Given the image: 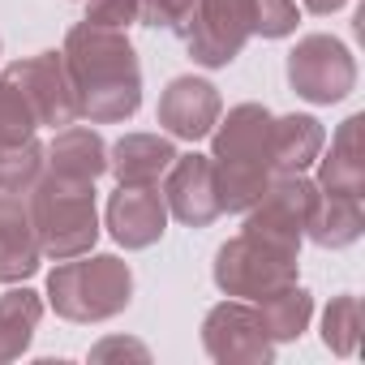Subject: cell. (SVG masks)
Segmentation results:
<instances>
[{
	"instance_id": "7c38bea8",
	"label": "cell",
	"mask_w": 365,
	"mask_h": 365,
	"mask_svg": "<svg viewBox=\"0 0 365 365\" xmlns=\"http://www.w3.org/2000/svg\"><path fill=\"white\" fill-rule=\"evenodd\" d=\"M220 116H224L220 86L207 82V78H194V73L172 78L163 86V95H159V108H155V120L163 125V133L180 138V142L211 138V129H215Z\"/></svg>"
},
{
	"instance_id": "6da1fadb",
	"label": "cell",
	"mask_w": 365,
	"mask_h": 365,
	"mask_svg": "<svg viewBox=\"0 0 365 365\" xmlns=\"http://www.w3.org/2000/svg\"><path fill=\"white\" fill-rule=\"evenodd\" d=\"M65 69L78 95V116L91 125H120L142 108V65L125 31L78 22L65 35Z\"/></svg>"
},
{
	"instance_id": "30bf717a",
	"label": "cell",
	"mask_w": 365,
	"mask_h": 365,
	"mask_svg": "<svg viewBox=\"0 0 365 365\" xmlns=\"http://www.w3.org/2000/svg\"><path fill=\"white\" fill-rule=\"evenodd\" d=\"M22 99L31 103L35 120L48 125V129H65L78 116V95H73V82H69V69H65V56L61 52H39V56H26V61H14L5 65V73Z\"/></svg>"
},
{
	"instance_id": "9c48e42d",
	"label": "cell",
	"mask_w": 365,
	"mask_h": 365,
	"mask_svg": "<svg viewBox=\"0 0 365 365\" xmlns=\"http://www.w3.org/2000/svg\"><path fill=\"white\" fill-rule=\"evenodd\" d=\"M202 348L220 365H271L275 344L258 318V309L241 297H228L202 318Z\"/></svg>"
},
{
	"instance_id": "ac0fdd59",
	"label": "cell",
	"mask_w": 365,
	"mask_h": 365,
	"mask_svg": "<svg viewBox=\"0 0 365 365\" xmlns=\"http://www.w3.org/2000/svg\"><path fill=\"white\" fill-rule=\"evenodd\" d=\"M361 232H365V202L356 194H327V190H318V202L309 211L305 237L318 250H348V245L361 241Z\"/></svg>"
},
{
	"instance_id": "4316f807",
	"label": "cell",
	"mask_w": 365,
	"mask_h": 365,
	"mask_svg": "<svg viewBox=\"0 0 365 365\" xmlns=\"http://www.w3.org/2000/svg\"><path fill=\"white\" fill-rule=\"evenodd\" d=\"M91 26H108V31H129L142 18V0H82Z\"/></svg>"
},
{
	"instance_id": "277c9868",
	"label": "cell",
	"mask_w": 365,
	"mask_h": 365,
	"mask_svg": "<svg viewBox=\"0 0 365 365\" xmlns=\"http://www.w3.org/2000/svg\"><path fill=\"white\" fill-rule=\"evenodd\" d=\"M133 301V271L116 254H78L52 267L48 275V305L65 322H108L125 314Z\"/></svg>"
},
{
	"instance_id": "ffe728a7",
	"label": "cell",
	"mask_w": 365,
	"mask_h": 365,
	"mask_svg": "<svg viewBox=\"0 0 365 365\" xmlns=\"http://www.w3.org/2000/svg\"><path fill=\"white\" fill-rule=\"evenodd\" d=\"M43 309H48V301H43L35 288H26V284H22V288L14 284L5 297H0V365L18 361V356L31 348Z\"/></svg>"
},
{
	"instance_id": "f1b7e54d",
	"label": "cell",
	"mask_w": 365,
	"mask_h": 365,
	"mask_svg": "<svg viewBox=\"0 0 365 365\" xmlns=\"http://www.w3.org/2000/svg\"><path fill=\"white\" fill-rule=\"evenodd\" d=\"M301 5H305L314 18H331V14H339V9L348 5V0H301Z\"/></svg>"
},
{
	"instance_id": "603a6c76",
	"label": "cell",
	"mask_w": 365,
	"mask_h": 365,
	"mask_svg": "<svg viewBox=\"0 0 365 365\" xmlns=\"http://www.w3.org/2000/svg\"><path fill=\"white\" fill-rule=\"evenodd\" d=\"M43 176V142L26 138L18 146H0V194H31Z\"/></svg>"
},
{
	"instance_id": "d6986e66",
	"label": "cell",
	"mask_w": 365,
	"mask_h": 365,
	"mask_svg": "<svg viewBox=\"0 0 365 365\" xmlns=\"http://www.w3.org/2000/svg\"><path fill=\"white\" fill-rule=\"evenodd\" d=\"M322 146H327V129H322L318 116L292 112V116H275L271 120V163H275V176L279 172L314 168Z\"/></svg>"
},
{
	"instance_id": "e0dca14e",
	"label": "cell",
	"mask_w": 365,
	"mask_h": 365,
	"mask_svg": "<svg viewBox=\"0 0 365 365\" xmlns=\"http://www.w3.org/2000/svg\"><path fill=\"white\" fill-rule=\"evenodd\" d=\"M43 168L69 180H99L108 172V142L99 138V129L73 120L43 146Z\"/></svg>"
},
{
	"instance_id": "2e32d148",
	"label": "cell",
	"mask_w": 365,
	"mask_h": 365,
	"mask_svg": "<svg viewBox=\"0 0 365 365\" xmlns=\"http://www.w3.org/2000/svg\"><path fill=\"white\" fill-rule=\"evenodd\" d=\"M361 129H365V116L352 112V116L331 133V150L322 146V155H318V180H314L318 190L365 198V150H361Z\"/></svg>"
},
{
	"instance_id": "d4e9b609",
	"label": "cell",
	"mask_w": 365,
	"mask_h": 365,
	"mask_svg": "<svg viewBox=\"0 0 365 365\" xmlns=\"http://www.w3.org/2000/svg\"><path fill=\"white\" fill-rule=\"evenodd\" d=\"M301 14L297 0H254V35L262 39H288L297 31Z\"/></svg>"
},
{
	"instance_id": "cb8c5ba5",
	"label": "cell",
	"mask_w": 365,
	"mask_h": 365,
	"mask_svg": "<svg viewBox=\"0 0 365 365\" xmlns=\"http://www.w3.org/2000/svg\"><path fill=\"white\" fill-rule=\"evenodd\" d=\"M39 120L31 112V103L22 99V91L9 82V78H0V146H18L26 138H35Z\"/></svg>"
},
{
	"instance_id": "8fae6325",
	"label": "cell",
	"mask_w": 365,
	"mask_h": 365,
	"mask_svg": "<svg viewBox=\"0 0 365 365\" xmlns=\"http://www.w3.org/2000/svg\"><path fill=\"white\" fill-rule=\"evenodd\" d=\"M159 194H163V207L176 224L185 228H211L224 207H220V190H215V168H211V155H176L172 168L163 172L159 180Z\"/></svg>"
},
{
	"instance_id": "7a4b0ae2",
	"label": "cell",
	"mask_w": 365,
	"mask_h": 365,
	"mask_svg": "<svg viewBox=\"0 0 365 365\" xmlns=\"http://www.w3.org/2000/svg\"><path fill=\"white\" fill-rule=\"evenodd\" d=\"M271 112L262 103H237L211 129V168L220 207L228 215H245L271 185Z\"/></svg>"
},
{
	"instance_id": "83f0119b",
	"label": "cell",
	"mask_w": 365,
	"mask_h": 365,
	"mask_svg": "<svg viewBox=\"0 0 365 365\" xmlns=\"http://www.w3.org/2000/svg\"><path fill=\"white\" fill-rule=\"evenodd\" d=\"M108 356H138V361H150V348L138 344V339H120V335H112V339H99V344L91 348V361H108Z\"/></svg>"
},
{
	"instance_id": "484cf974",
	"label": "cell",
	"mask_w": 365,
	"mask_h": 365,
	"mask_svg": "<svg viewBox=\"0 0 365 365\" xmlns=\"http://www.w3.org/2000/svg\"><path fill=\"white\" fill-rule=\"evenodd\" d=\"M198 0H142V26H155V31H176L185 35L190 26V14H194Z\"/></svg>"
},
{
	"instance_id": "3957f363",
	"label": "cell",
	"mask_w": 365,
	"mask_h": 365,
	"mask_svg": "<svg viewBox=\"0 0 365 365\" xmlns=\"http://www.w3.org/2000/svg\"><path fill=\"white\" fill-rule=\"evenodd\" d=\"M31 224L39 237L43 258L65 262L78 254H91L99 245V207H95V180H69L43 168V176L26 194Z\"/></svg>"
},
{
	"instance_id": "4fadbf2b",
	"label": "cell",
	"mask_w": 365,
	"mask_h": 365,
	"mask_svg": "<svg viewBox=\"0 0 365 365\" xmlns=\"http://www.w3.org/2000/svg\"><path fill=\"white\" fill-rule=\"evenodd\" d=\"M103 228L120 250H150L168 232V207L159 185H116L103 211Z\"/></svg>"
},
{
	"instance_id": "7402d4cb",
	"label": "cell",
	"mask_w": 365,
	"mask_h": 365,
	"mask_svg": "<svg viewBox=\"0 0 365 365\" xmlns=\"http://www.w3.org/2000/svg\"><path fill=\"white\" fill-rule=\"evenodd\" d=\"M361 339V301L352 292H339L322 309V344L335 356H352Z\"/></svg>"
},
{
	"instance_id": "5bb4252c",
	"label": "cell",
	"mask_w": 365,
	"mask_h": 365,
	"mask_svg": "<svg viewBox=\"0 0 365 365\" xmlns=\"http://www.w3.org/2000/svg\"><path fill=\"white\" fill-rule=\"evenodd\" d=\"M43 267V250L22 194H0V284H26Z\"/></svg>"
},
{
	"instance_id": "52a82bcc",
	"label": "cell",
	"mask_w": 365,
	"mask_h": 365,
	"mask_svg": "<svg viewBox=\"0 0 365 365\" xmlns=\"http://www.w3.org/2000/svg\"><path fill=\"white\" fill-rule=\"evenodd\" d=\"M314 202H318V185L305 172H279V176H271L267 194L245 211L241 232H250V237H258L267 245H279L288 254H301Z\"/></svg>"
},
{
	"instance_id": "ba28073f",
	"label": "cell",
	"mask_w": 365,
	"mask_h": 365,
	"mask_svg": "<svg viewBox=\"0 0 365 365\" xmlns=\"http://www.w3.org/2000/svg\"><path fill=\"white\" fill-rule=\"evenodd\" d=\"M250 39H254V0H198L185 26V48L202 69H228Z\"/></svg>"
},
{
	"instance_id": "8992f818",
	"label": "cell",
	"mask_w": 365,
	"mask_h": 365,
	"mask_svg": "<svg viewBox=\"0 0 365 365\" xmlns=\"http://www.w3.org/2000/svg\"><path fill=\"white\" fill-rule=\"evenodd\" d=\"M288 86L314 108L344 103L356 91V56H352V48L344 39H335V35L297 39V48L288 52Z\"/></svg>"
},
{
	"instance_id": "5b68a950",
	"label": "cell",
	"mask_w": 365,
	"mask_h": 365,
	"mask_svg": "<svg viewBox=\"0 0 365 365\" xmlns=\"http://www.w3.org/2000/svg\"><path fill=\"white\" fill-rule=\"evenodd\" d=\"M297 275H301V254L267 245V241H258L250 232L224 241L215 250V262H211L215 288L224 297H241V301H262L275 288L297 284Z\"/></svg>"
},
{
	"instance_id": "9a60e30c",
	"label": "cell",
	"mask_w": 365,
	"mask_h": 365,
	"mask_svg": "<svg viewBox=\"0 0 365 365\" xmlns=\"http://www.w3.org/2000/svg\"><path fill=\"white\" fill-rule=\"evenodd\" d=\"M176 155L180 150L168 133H125L108 146V172L116 185H159Z\"/></svg>"
},
{
	"instance_id": "44dd1931",
	"label": "cell",
	"mask_w": 365,
	"mask_h": 365,
	"mask_svg": "<svg viewBox=\"0 0 365 365\" xmlns=\"http://www.w3.org/2000/svg\"><path fill=\"white\" fill-rule=\"evenodd\" d=\"M254 309H258V318H262V327H267L271 344H297V339L309 331L314 297H309V288L288 284V288H275L271 297L254 301Z\"/></svg>"
}]
</instances>
